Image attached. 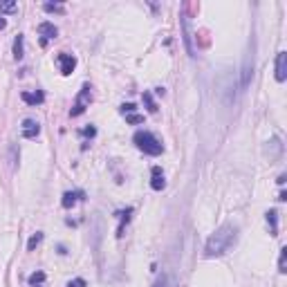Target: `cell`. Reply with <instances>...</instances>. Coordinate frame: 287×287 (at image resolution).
Masks as SVG:
<instances>
[{
	"mask_svg": "<svg viewBox=\"0 0 287 287\" xmlns=\"http://www.w3.org/2000/svg\"><path fill=\"white\" fill-rule=\"evenodd\" d=\"M236 238H238V226L236 225H231V222L222 225L220 229L206 240L205 258H220V256H225L226 251H229V247L236 243Z\"/></svg>",
	"mask_w": 287,
	"mask_h": 287,
	"instance_id": "1",
	"label": "cell"
},
{
	"mask_svg": "<svg viewBox=\"0 0 287 287\" xmlns=\"http://www.w3.org/2000/svg\"><path fill=\"white\" fill-rule=\"evenodd\" d=\"M133 142H135V146H137L139 150H144L146 155H153V157H157V155L164 153V146H162V142L155 137L153 133H148V130H139V133H135Z\"/></svg>",
	"mask_w": 287,
	"mask_h": 287,
	"instance_id": "2",
	"label": "cell"
},
{
	"mask_svg": "<svg viewBox=\"0 0 287 287\" xmlns=\"http://www.w3.org/2000/svg\"><path fill=\"white\" fill-rule=\"evenodd\" d=\"M90 85H83L81 88V92L77 94V101H74V105H72V110H70V115L72 117H79L81 112H85V108L90 105V101H92V92H90Z\"/></svg>",
	"mask_w": 287,
	"mask_h": 287,
	"instance_id": "3",
	"label": "cell"
},
{
	"mask_svg": "<svg viewBox=\"0 0 287 287\" xmlns=\"http://www.w3.org/2000/svg\"><path fill=\"white\" fill-rule=\"evenodd\" d=\"M251 77H254V47L245 54V63H243V77H240V85L247 88L251 83Z\"/></svg>",
	"mask_w": 287,
	"mask_h": 287,
	"instance_id": "4",
	"label": "cell"
},
{
	"mask_svg": "<svg viewBox=\"0 0 287 287\" xmlns=\"http://www.w3.org/2000/svg\"><path fill=\"white\" fill-rule=\"evenodd\" d=\"M56 63H59L61 74H65V77H67V74H72V72H74V67H77V59H74L72 54H65V52L56 56Z\"/></svg>",
	"mask_w": 287,
	"mask_h": 287,
	"instance_id": "5",
	"label": "cell"
},
{
	"mask_svg": "<svg viewBox=\"0 0 287 287\" xmlns=\"http://www.w3.org/2000/svg\"><path fill=\"white\" fill-rule=\"evenodd\" d=\"M287 79V52L276 54V81L283 83Z\"/></svg>",
	"mask_w": 287,
	"mask_h": 287,
	"instance_id": "6",
	"label": "cell"
},
{
	"mask_svg": "<svg viewBox=\"0 0 287 287\" xmlns=\"http://www.w3.org/2000/svg\"><path fill=\"white\" fill-rule=\"evenodd\" d=\"M39 133H41L39 122H34V119H25V122H22V137L25 139L39 137Z\"/></svg>",
	"mask_w": 287,
	"mask_h": 287,
	"instance_id": "7",
	"label": "cell"
},
{
	"mask_svg": "<svg viewBox=\"0 0 287 287\" xmlns=\"http://www.w3.org/2000/svg\"><path fill=\"white\" fill-rule=\"evenodd\" d=\"M39 34L43 36V45H45L50 39H56V36H59V29H56L54 22H41V25H39Z\"/></svg>",
	"mask_w": 287,
	"mask_h": 287,
	"instance_id": "8",
	"label": "cell"
},
{
	"mask_svg": "<svg viewBox=\"0 0 287 287\" xmlns=\"http://www.w3.org/2000/svg\"><path fill=\"white\" fill-rule=\"evenodd\" d=\"M83 195H85L83 191H67V193H63V200H61L63 209H72L79 200H83Z\"/></svg>",
	"mask_w": 287,
	"mask_h": 287,
	"instance_id": "9",
	"label": "cell"
},
{
	"mask_svg": "<svg viewBox=\"0 0 287 287\" xmlns=\"http://www.w3.org/2000/svg\"><path fill=\"white\" fill-rule=\"evenodd\" d=\"M164 186H166L164 173H162L160 166H153V180H150V188H153V191H162Z\"/></svg>",
	"mask_w": 287,
	"mask_h": 287,
	"instance_id": "10",
	"label": "cell"
},
{
	"mask_svg": "<svg viewBox=\"0 0 287 287\" xmlns=\"http://www.w3.org/2000/svg\"><path fill=\"white\" fill-rule=\"evenodd\" d=\"M20 97H22V101L29 103V105H39V103H43L45 101V94L41 92V90H36V92H22Z\"/></svg>",
	"mask_w": 287,
	"mask_h": 287,
	"instance_id": "11",
	"label": "cell"
},
{
	"mask_svg": "<svg viewBox=\"0 0 287 287\" xmlns=\"http://www.w3.org/2000/svg\"><path fill=\"white\" fill-rule=\"evenodd\" d=\"M22 54H25V39H22V34H18L16 41H14V59L20 61Z\"/></svg>",
	"mask_w": 287,
	"mask_h": 287,
	"instance_id": "12",
	"label": "cell"
},
{
	"mask_svg": "<svg viewBox=\"0 0 287 287\" xmlns=\"http://www.w3.org/2000/svg\"><path fill=\"white\" fill-rule=\"evenodd\" d=\"M267 225L271 226V236H278V213L274 209L267 211Z\"/></svg>",
	"mask_w": 287,
	"mask_h": 287,
	"instance_id": "13",
	"label": "cell"
},
{
	"mask_svg": "<svg viewBox=\"0 0 287 287\" xmlns=\"http://www.w3.org/2000/svg\"><path fill=\"white\" fill-rule=\"evenodd\" d=\"M267 144H269V146H267V150L271 148L269 157H271V160H276L278 155H281V150H283V144H281V139H278V137H274V139H271V142H267Z\"/></svg>",
	"mask_w": 287,
	"mask_h": 287,
	"instance_id": "14",
	"label": "cell"
},
{
	"mask_svg": "<svg viewBox=\"0 0 287 287\" xmlns=\"http://www.w3.org/2000/svg\"><path fill=\"white\" fill-rule=\"evenodd\" d=\"M45 283V274L43 271H34L32 276H29V285L32 287H41Z\"/></svg>",
	"mask_w": 287,
	"mask_h": 287,
	"instance_id": "15",
	"label": "cell"
},
{
	"mask_svg": "<svg viewBox=\"0 0 287 287\" xmlns=\"http://www.w3.org/2000/svg\"><path fill=\"white\" fill-rule=\"evenodd\" d=\"M144 103H146V108H148V112H157V103H155V99H153V94L150 92H144Z\"/></svg>",
	"mask_w": 287,
	"mask_h": 287,
	"instance_id": "16",
	"label": "cell"
},
{
	"mask_svg": "<svg viewBox=\"0 0 287 287\" xmlns=\"http://www.w3.org/2000/svg\"><path fill=\"white\" fill-rule=\"evenodd\" d=\"M14 11H16V2H14V0L0 2V18H2V14H14Z\"/></svg>",
	"mask_w": 287,
	"mask_h": 287,
	"instance_id": "17",
	"label": "cell"
},
{
	"mask_svg": "<svg viewBox=\"0 0 287 287\" xmlns=\"http://www.w3.org/2000/svg\"><path fill=\"white\" fill-rule=\"evenodd\" d=\"M43 9H45V11H50V14H52V11H56V14H63V11H65V7L59 5V2H45Z\"/></svg>",
	"mask_w": 287,
	"mask_h": 287,
	"instance_id": "18",
	"label": "cell"
},
{
	"mask_svg": "<svg viewBox=\"0 0 287 287\" xmlns=\"http://www.w3.org/2000/svg\"><path fill=\"white\" fill-rule=\"evenodd\" d=\"M278 271L285 274L287 271V249H281V258H278Z\"/></svg>",
	"mask_w": 287,
	"mask_h": 287,
	"instance_id": "19",
	"label": "cell"
},
{
	"mask_svg": "<svg viewBox=\"0 0 287 287\" xmlns=\"http://www.w3.org/2000/svg\"><path fill=\"white\" fill-rule=\"evenodd\" d=\"M41 240H43V233H36V236L29 238V243H27V249L32 251V249H36L41 245Z\"/></svg>",
	"mask_w": 287,
	"mask_h": 287,
	"instance_id": "20",
	"label": "cell"
},
{
	"mask_svg": "<svg viewBox=\"0 0 287 287\" xmlns=\"http://www.w3.org/2000/svg\"><path fill=\"white\" fill-rule=\"evenodd\" d=\"M126 122H128V123H133V126H137V123H144V117H142V115H135V112H133V115H128V117H126Z\"/></svg>",
	"mask_w": 287,
	"mask_h": 287,
	"instance_id": "21",
	"label": "cell"
},
{
	"mask_svg": "<svg viewBox=\"0 0 287 287\" xmlns=\"http://www.w3.org/2000/svg\"><path fill=\"white\" fill-rule=\"evenodd\" d=\"M153 287H171V283H168V276H166V274H162V276L157 278V283H155Z\"/></svg>",
	"mask_w": 287,
	"mask_h": 287,
	"instance_id": "22",
	"label": "cell"
},
{
	"mask_svg": "<svg viewBox=\"0 0 287 287\" xmlns=\"http://www.w3.org/2000/svg\"><path fill=\"white\" fill-rule=\"evenodd\" d=\"M85 285H88V283L83 281V278H74V281L67 283V287H85Z\"/></svg>",
	"mask_w": 287,
	"mask_h": 287,
	"instance_id": "23",
	"label": "cell"
},
{
	"mask_svg": "<svg viewBox=\"0 0 287 287\" xmlns=\"http://www.w3.org/2000/svg\"><path fill=\"white\" fill-rule=\"evenodd\" d=\"M83 135H85V137H94V135H97V130L90 126V128H85V130H83Z\"/></svg>",
	"mask_w": 287,
	"mask_h": 287,
	"instance_id": "24",
	"label": "cell"
},
{
	"mask_svg": "<svg viewBox=\"0 0 287 287\" xmlns=\"http://www.w3.org/2000/svg\"><path fill=\"white\" fill-rule=\"evenodd\" d=\"M7 27V20H5V18H0V29H5Z\"/></svg>",
	"mask_w": 287,
	"mask_h": 287,
	"instance_id": "25",
	"label": "cell"
}]
</instances>
